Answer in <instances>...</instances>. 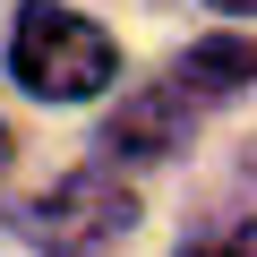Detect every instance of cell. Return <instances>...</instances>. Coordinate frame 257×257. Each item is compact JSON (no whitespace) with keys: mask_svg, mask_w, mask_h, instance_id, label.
Returning a JSON list of instances; mask_svg holds the SVG:
<instances>
[{"mask_svg":"<svg viewBox=\"0 0 257 257\" xmlns=\"http://www.w3.org/2000/svg\"><path fill=\"white\" fill-rule=\"evenodd\" d=\"M9 77L43 103H86L120 77V43L77 18V9H52V0H26L18 26H9Z\"/></svg>","mask_w":257,"mask_h":257,"instance_id":"6da1fadb","label":"cell"},{"mask_svg":"<svg viewBox=\"0 0 257 257\" xmlns=\"http://www.w3.org/2000/svg\"><path fill=\"white\" fill-rule=\"evenodd\" d=\"M138 223V197H128L111 172H69L60 189H43L35 206H18V231L43 248V257H94L111 240H128Z\"/></svg>","mask_w":257,"mask_h":257,"instance_id":"7a4b0ae2","label":"cell"},{"mask_svg":"<svg viewBox=\"0 0 257 257\" xmlns=\"http://www.w3.org/2000/svg\"><path fill=\"white\" fill-rule=\"evenodd\" d=\"M189 94L163 77V86H146V94H128L111 120H103V155H128V163H146V155H172L180 146V128H189Z\"/></svg>","mask_w":257,"mask_h":257,"instance_id":"3957f363","label":"cell"},{"mask_svg":"<svg viewBox=\"0 0 257 257\" xmlns=\"http://www.w3.org/2000/svg\"><path fill=\"white\" fill-rule=\"evenodd\" d=\"M172 86L189 103H223L240 86H257V35H214V43H189L172 60Z\"/></svg>","mask_w":257,"mask_h":257,"instance_id":"277c9868","label":"cell"},{"mask_svg":"<svg viewBox=\"0 0 257 257\" xmlns=\"http://www.w3.org/2000/svg\"><path fill=\"white\" fill-rule=\"evenodd\" d=\"M180 257H240L231 240H197V248H180Z\"/></svg>","mask_w":257,"mask_h":257,"instance_id":"5b68a950","label":"cell"},{"mask_svg":"<svg viewBox=\"0 0 257 257\" xmlns=\"http://www.w3.org/2000/svg\"><path fill=\"white\" fill-rule=\"evenodd\" d=\"M206 9H223V18H257V0H206Z\"/></svg>","mask_w":257,"mask_h":257,"instance_id":"8992f818","label":"cell"},{"mask_svg":"<svg viewBox=\"0 0 257 257\" xmlns=\"http://www.w3.org/2000/svg\"><path fill=\"white\" fill-rule=\"evenodd\" d=\"M0 163H9V120H0Z\"/></svg>","mask_w":257,"mask_h":257,"instance_id":"52a82bcc","label":"cell"}]
</instances>
